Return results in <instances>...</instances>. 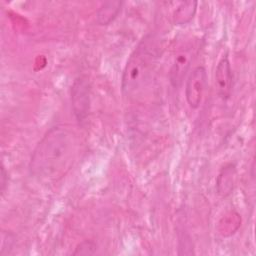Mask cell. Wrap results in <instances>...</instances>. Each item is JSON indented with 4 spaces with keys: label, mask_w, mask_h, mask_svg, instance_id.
<instances>
[{
    "label": "cell",
    "mask_w": 256,
    "mask_h": 256,
    "mask_svg": "<svg viewBox=\"0 0 256 256\" xmlns=\"http://www.w3.org/2000/svg\"><path fill=\"white\" fill-rule=\"evenodd\" d=\"M77 151L75 133L64 125H56L44 134L33 150L29 172L38 181H57L71 168Z\"/></svg>",
    "instance_id": "obj_1"
},
{
    "label": "cell",
    "mask_w": 256,
    "mask_h": 256,
    "mask_svg": "<svg viewBox=\"0 0 256 256\" xmlns=\"http://www.w3.org/2000/svg\"><path fill=\"white\" fill-rule=\"evenodd\" d=\"M235 174L236 170L232 164L223 167V169L219 173L216 183L217 191L219 194H221L222 196H227L231 193L235 183Z\"/></svg>",
    "instance_id": "obj_8"
},
{
    "label": "cell",
    "mask_w": 256,
    "mask_h": 256,
    "mask_svg": "<svg viewBox=\"0 0 256 256\" xmlns=\"http://www.w3.org/2000/svg\"><path fill=\"white\" fill-rule=\"evenodd\" d=\"M197 2L196 1H185L181 2L176 8L173 14V21L176 25H183L188 23L196 12Z\"/></svg>",
    "instance_id": "obj_9"
},
{
    "label": "cell",
    "mask_w": 256,
    "mask_h": 256,
    "mask_svg": "<svg viewBox=\"0 0 256 256\" xmlns=\"http://www.w3.org/2000/svg\"><path fill=\"white\" fill-rule=\"evenodd\" d=\"M194 57V46L193 45H186L185 48H181L174 60L172 62L170 71H169V79L170 83L173 87L178 88L185 78L191 62Z\"/></svg>",
    "instance_id": "obj_5"
},
{
    "label": "cell",
    "mask_w": 256,
    "mask_h": 256,
    "mask_svg": "<svg viewBox=\"0 0 256 256\" xmlns=\"http://www.w3.org/2000/svg\"><path fill=\"white\" fill-rule=\"evenodd\" d=\"M71 106L79 123H84L89 116L91 106L90 83L85 77L75 79L71 87Z\"/></svg>",
    "instance_id": "obj_3"
},
{
    "label": "cell",
    "mask_w": 256,
    "mask_h": 256,
    "mask_svg": "<svg viewBox=\"0 0 256 256\" xmlns=\"http://www.w3.org/2000/svg\"><path fill=\"white\" fill-rule=\"evenodd\" d=\"M215 86L218 95L222 99L226 100L230 97L233 86V74L231 64L227 55L223 56L216 66Z\"/></svg>",
    "instance_id": "obj_6"
},
{
    "label": "cell",
    "mask_w": 256,
    "mask_h": 256,
    "mask_svg": "<svg viewBox=\"0 0 256 256\" xmlns=\"http://www.w3.org/2000/svg\"><path fill=\"white\" fill-rule=\"evenodd\" d=\"M97 251V245L92 240H84L80 242L75 250L73 251V255H93Z\"/></svg>",
    "instance_id": "obj_10"
},
{
    "label": "cell",
    "mask_w": 256,
    "mask_h": 256,
    "mask_svg": "<svg viewBox=\"0 0 256 256\" xmlns=\"http://www.w3.org/2000/svg\"><path fill=\"white\" fill-rule=\"evenodd\" d=\"M0 175H1L0 176V178H1V182H0V184H1V193L3 194L5 192V189H6L7 184H8V173L6 172L4 165H2V167H1V174Z\"/></svg>",
    "instance_id": "obj_11"
},
{
    "label": "cell",
    "mask_w": 256,
    "mask_h": 256,
    "mask_svg": "<svg viewBox=\"0 0 256 256\" xmlns=\"http://www.w3.org/2000/svg\"><path fill=\"white\" fill-rule=\"evenodd\" d=\"M161 55V43L152 35H146L135 47L125 65L121 88L126 97L136 96L149 82Z\"/></svg>",
    "instance_id": "obj_2"
},
{
    "label": "cell",
    "mask_w": 256,
    "mask_h": 256,
    "mask_svg": "<svg viewBox=\"0 0 256 256\" xmlns=\"http://www.w3.org/2000/svg\"><path fill=\"white\" fill-rule=\"evenodd\" d=\"M206 85L207 73L205 68L202 66L194 68L189 74L185 86L186 100L192 109H196L200 106Z\"/></svg>",
    "instance_id": "obj_4"
},
{
    "label": "cell",
    "mask_w": 256,
    "mask_h": 256,
    "mask_svg": "<svg viewBox=\"0 0 256 256\" xmlns=\"http://www.w3.org/2000/svg\"><path fill=\"white\" fill-rule=\"evenodd\" d=\"M121 1H107L100 5L96 13V21L99 25H109L120 13Z\"/></svg>",
    "instance_id": "obj_7"
}]
</instances>
